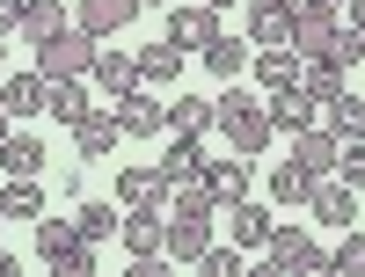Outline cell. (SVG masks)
<instances>
[{"instance_id":"cell-1","label":"cell","mask_w":365,"mask_h":277,"mask_svg":"<svg viewBox=\"0 0 365 277\" xmlns=\"http://www.w3.org/2000/svg\"><path fill=\"white\" fill-rule=\"evenodd\" d=\"M212 132H220L234 153H249V161L278 139V132H270V110H263L256 95H241L234 80H227V95H212Z\"/></svg>"},{"instance_id":"cell-2","label":"cell","mask_w":365,"mask_h":277,"mask_svg":"<svg viewBox=\"0 0 365 277\" xmlns=\"http://www.w3.org/2000/svg\"><path fill=\"white\" fill-rule=\"evenodd\" d=\"M37 263L58 277H96V241H81L73 219H44L37 211Z\"/></svg>"},{"instance_id":"cell-3","label":"cell","mask_w":365,"mask_h":277,"mask_svg":"<svg viewBox=\"0 0 365 277\" xmlns=\"http://www.w3.org/2000/svg\"><path fill=\"white\" fill-rule=\"evenodd\" d=\"M96 44H103V37H88V29H73V22H66L58 37H44V44H37V73H44V80H81L88 66H96Z\"/></svg>"},{"instance_id":"cell-4","label":"cell","mask_w":365,"mask_h":277,"mask_svg":"<svg viewBox=\"0 0 365 277\" xmlns=\"http://www.w3.org/2000/svg\"><path fill=\"white\" fill-rule=\"evenodd\" d=\"M263 270H285V277H299V270H329V249L307 234V226H270V241H263Z\"/></svg>"},{"instance_id":"cell-5","label":"cell","mask_w":365,"mask_h":277,"mask_svg":"<svg viewBox=\"0 0 365 277\" xmlns=\"http://www.w3.org/2000/svg\"><path fill=\"white\" fill-rule=\"evenodd\" d=\"M110 110L125 139H168V95H154V88H125Z\"/></svg>"},{"instance_id":"cell-6","label":"cell","mask_w":365,"mask_h":277,"mask_svg":"<svg viewBox=\"0 0 365 277\" xmlns=\"http://www.w3.org/2000/svg\"><path fill=\"white\" fill-rule=\"evenodd\" d=\"M336 29H344V8H336V0H299V8H292V51H299V58H322Z\"/></svg>"},{"instance_id":"cell-7","label":"cell","mask_w":365,"mask_h":277,"mask_svg":"<svg viewBox=\"0 0 365 277\" xmlns=\"http://www.w3.org/2000/svg\"><path fill=\"white\" fill-rule=\"evenodd\" d=\"M161 249H168V263H175V270H182V263H197V256L212 249V211H168Z\"/></svg>"},{"instance_id":"cell-8","label":"cell","mask_w":365,"mask_h":277,"mask_svg":"<svg viewBox=\"0 0 365 277\" xmlns=\"http://www.w3.org/2000/svg\"><path fill=\"white\" fill-rule=\"evenodd\" d=\"M161 226H168V211L161 204H125V219H117V234H125V256H161Z\"/></svg>"},{"instance_id":"cell-9","label":"cell","mask_w":365,"mask_h":277,"mask_svg":"<svg viewBox=\"0 0 365 277\" xmlns=\"http://www.w3.org/2000/svg\"><path fill=\"white\" fill-rule=\"evenodd\" d=\"M117 139H125V132H117V110H103V103L73 125V153H81V161H110Z\"/></svg>"},{"instance_id":"cell-10","label":"cell","mask_w":365,"mask_h":277,"mask_svg":"<svg viewBox=\"0 0 365 277\" xmlns=\"http://www.w3.org/2000/svg\"><path fill=\"white\" fill-rule=\"evenodd\" d=\"M336 153H344V139L329 132V125H307V132H292V161L307 168L314 182H322V175H336Z\"/></svg>"},{"instance_id":"cell-11","label":"cell","mask_w":365,"mask_h":277,"mask_svg":"<svg viewBox=\"0 0 365 277\" xmlns=\"http://www.w3.org/2000/svg\"><path fill=\"white\" fill-rule=\"evenodd\" d=\"M205 175V139L197 132H168V153H161V190L175 182H197Z\"/></svg>"},{"instance_id":"cell-12","label":"cell","mask_w":365,"mask_h":277,"mask_svg":"<svg viewBox=\"0 0 365 277\" xmlns=\"http://www.w3.org/2000/svg\"><path fill=\"white\" fill-rule=\"evenodd\" d=\"M263 110H270V132H285V139H292V132H307V125H322V103L307 95V88H278Z\"/></svg>"},{"instance_id":"cell-13","label":"cell","mask_w":365,"mask_h":277,"mask_svg":"<svg viewBox=\"0 0 365 277\" xmlns=\"http://www.w3.org/2000/svg\"><path fill=\"white\" fill-rule=\"evenodd\" d=\"M132 15H139V0H81L73 8V29H88V37H117V29H132Z\"/></svg>"},{"instance_id":"cell-14","label":"cell","mask_w":365,"mask_h":277,"mask_svg":"<svg viewBox=\"0 0 365 277\" xmlns=\"http://www.w3.org/2000/svg\"><path fill=\"white\" fill-rule=\"evenodd\" d=\"M139 58V88H175L182 80V66H190V51H182V44H146V51H132Z\"/></svg>"},{"instance_id":"cell-15","label":"cell","mask_w":365,"mask_h":277,"mask_svg":"<svg viewBox=\"0 0 365 277\" xmlns=\"http://www.w3.org/2000/svg\"><path fill=\"white\" fill-rule=\"evenodd\" d=\"M307 211H314L322 226H351V219H358V197H351V182H344V175H322V182H314V197H307Z\"/></svg>"},{"instance_id":"cell-16","label":"cell","mask_w":365,"mask_h":277,"mask_svg":"<svg viewBox=\"0 0 365 277\" xmlns=\"http://www.w3.org/2000/svg\"><path fill=\"white\" fill-rule=\"evenodd\" d=\"M212 37H220V15H212L205 0H197V8H168V44H182V51H205Z\"/></svg>"},{"instance_id":"cell-17","label":"cell","mask_w":365,"mask_h":277,"mask_svg":"<svg viewBox=\"0 0 365 277\" xmlns=\"http://www.w3.org/2000/svg\"><path fill=\"white\" fill-rule=\"evenodd\" d=\"M205 190H212V204H241L249 197V153H234V161H205Z\"/></svg>"},{"instance_id":"cell-18","label":"cell","mask_w":365,"mask_h":277,"mask_svg":"<svg viewBox=\"0 0 365 277\" xmlns=\"http://www.w3.org/2000/svg\"><path fill=\"white\" fill-rule=\"evenodd\" d=\"M0 110L8 117H44V73H0Z\"/></svg>"},{"instance_id":"cell-19","label":"cell","mask_w":365,"mask_h":277,"mask_svg":"<svg viewBox=\"0 0 365 277\" xmlns=\"http://www.w3.org/2000/svg\"><path fill=\"white\" fill-rule=\"evenodd\" d=\"M249 66H256V80L270 88V95H278V88H299V66H307V58H299L292 44H263Z\"/></svg>"},{"instance_id":"cell-20","label":"cell","mask_w":365,"mask_h":277,"mask_svg":"<svg viewBox=\"0 0 365 277\" xmlns=\"http://www.w3.org/2000/svg\"><path fill=\"white\" fill-rule=\"evenodd\" d=\"M44 161H51V153H44V139L8 125V139H0V168H8V175H44Z\"/></svg>"},{"instance_id":"cell-21","label":"cell","mask_w":365,"mask_h":277,"mask_svg":"<svg viewBox=\"0 0 365 277\" xmlns=\"http://www.w3.org/2000/svg\"><path fill=\"white\" fill-rule=\"evenodd\" d=\"M88 73H96V88H103V95H125V88H139V58H132V51L96 44V66H88Z\"/></svg>"},{"instance_id":"cell-22","label":"cell","mask_w":365,"mask_h":277,"mask_svg":"<svg viewBox=\"0 0 365 277\" xmlns=\"http://www.w3.org/2000/svg\"><path fill=\"white\" fill-rule=\"evenodd\" d=\"M88 110H96V103H88V88H81V80H44V117H58L66 132L81 125Z\"/></svg>"},{"instance_id":"cell-23","label":"cell","mask_w":365,"mask_h":277,"mask_svg":"<svg viewBox=\"0 0 365 277\" xmlns=\"http://www.w3.org/2000/svg\"><path fill=\"white\" fill-rule=\"evenodd\" d=\"M249 44H292V8H263V0H249Z\"/></svg>"},{"instance_id":"cell-24","label":"cell","mask_w":365,"mask_h":277,"mask_svg":"<svg viewBox=\"0 0 365 277\" xmlns=\"http://www.w3.org/2000/svg\"><path fill=\"white\" fill-rule=\"evenodd\" d=\"M66 22H73V15L58 8V0H22V22H15V29H22L29 44H44V37H58Z\"/></svg>"},{"instance_id":"cell-25","label":"cell","mask_w":365,"mask_h":277,"mask_svg":"<svg viewBox=\"0 0 365 277\" xmlns=\"http://www.w3.org/2000/svg\"><path fill=\"white\" fill-rule=\"evenodd\" d=\"M227 211H234V219H227V226H234V249H263V241H270V226H278V219H270L263 204H249V197H241V204H227Z\"/></svg>"},{"instance_id":"cell-26","label":"cell","mask_w":365,"mask_h":277,"mask_svg":"<svg viewBox=\"0 0 365 277\" xmlns=\"http://www.w3.org/2000/svg\"><path fill=\"white\" fill-rule=\"evenodd\" d=\"M197 58H205L212 80H241V73H249V44H234V37H212Z\"/></svg>"},{"instance_id":"cell-27","label":"cell","mask_w":365,"mask_h":277,"mask_svg":"<svg viewBox=\"0 0 365 277\" xmlns=\"http://www.w3.org/2000/svg\"><path fill=\"white\" fill-rule=\"evenodd\" d=\"M168 132H212V95H182V88H175V95H168Z\"/></svg>"},{"instance_id":"cell-28","label":"cell","mask_w":365,"mask_h":277,"mask_svg":"<svg viewBox=\"0 0 365 277\" xmlns=\"http://www.w3.org/2000/svg\"><path fill=\"white\" fill-rule=\"evenodd\" d=\"M37 211H44L37 175H8V190H0V219H37Z\"/></svg>"},{"instance_id":"cell-29","label":"cell","mask_w":365,"mask_h":277,"mask_svg":"<svg viewBox=\"0 0 365 277\" xmlns=\"http://www.w3.org/2000/svg\"><path fill=\"white\" fill-rule=\"evenodd\" d=\"M299 88H307L314 103H329V95H344V88H351V73L336 66V58H307V66H299Z\"/></svg>"},{"instance_id":"cell-30","label":"cell","mask_w":365,"mask_h":277,"mask_svg":"<svg viewBox=\"0 0 365 277\" xmlns=\"http://www.w3.org/2000/svg\"><path fill=\"white\" fill-rule=\"evenodd\" d=\"M322 117H329V132H336V139H365V103L351 95V88H344V95H329Z\"/></svg>"},{"instance_id":"cell-31","label":"cell","mask_w":365,"mask_h":277,"mask_svg":"<svg viewBox=\"0 0 365 277\" xmlns=\"http://www.w3.org/2000/svg\"><path fill=\"white\" fill-rule=\"evenodd\" d=\"M117 197L125 204H161V168H117Z\"/></svg>"},{"instance_id":"cell-32","label":"cell","mask_w":365,"mask_h":277,"mask_svg":"<svg viewBox=\"0 0 365 277\" xmlns=\"http://www.w3.org/2000/svg\"><path fill=\"white\" fill-rule=\"evenodd\" d=\"M270 190H278V204H307L314 197V175L299 161H278V168H270Z\"/></svg>"},{"instance_id":"cell-33","label":"cell","mask_w":365,"mask_h":277,"mask_svg":"<svg viewBox=\"0 0 365 277\" xmlns=\"http://www.w3.org/2000/svg\"><path fill=\"white\" fill-rule=\"evenodd\" d=\"M73 234H81V241H96V249H103V241L117 234V204H103V197H96V204H81V211H73Z\"/></svg>"},{"instance_id":"cell-34","label":"cell","mask_w":365,"mask_h":277,"mask_svg":"<svg viewBox=\"0 0 365 277\" xmlns=\"http://www.w3.org/2000/svg\"><path fill=\"white\" fill-rule=\"evenodd\" d=\"M329 270H344V277H365V234H358V226H344V241L329 249Z\"/></svg>"},{"instance_id":"cell-35","label":"cell","mask_w":365,"mask_h":277,"mask_svg":"<svg viewBox=\"0 0 365 277\" xmlns=\"http://www.w3.org/2000/svg\"><path fill=\"white\" fill-rule=\"evenodd\" d=\"M322 58H336V66L351 73V66H365V37H358V29L344 22V29H336V37H329V51H322Z\"/></svg>"},{"instance_id":"cell-36","label":"cell","mask_w":365,"mask_h":277,"mask_svg":"<svg viewBox=\"0 0 365 277\" xmlns=\"http://www.w3.org/2000/svg\"><path fill=\"white\" fill-rule=\"evenodd\" d=\"M197 270L205 277H241V249H220V241H212V249L197 256Z\"/></svg>"},{"instance_id":"cell-37","label":"cell","mask_w":365,"mask_h":277,"mask_svg":"<svg viewBox=\"0 0 365 277\" xmlns=\"http://www.w3.org/2000/svg\"><path fill=\"white\" fill-rule=\"evenodd\" d=\"M336 175L351 182V190H365V139H344V153H336Z\"/></svg>"},{"instance_id":"cell-38","label":"cell","mask_w":365,"mask_h":277,"mask_svg":"<svg viewBox=\"0 0 365 277\" xmlns=\"http://www.w3.org/2000/svg\"><path fill=\"white\" fill-rule=\"evenodd\" d=\"M15 22H22V0H0V37H8Z\"/></svg>"},{"instance_id":"cell-39","label":"cell","mask_w":365,"mask_h":277,"mask_svg":"<svg viewBox=\"0 0 365 277\" xmlns=\"http://www.w3.org/2000/svg\"><path fill=\"white\" fill-rule=\"evenodd\" d=\"M344 8H351V29H358V37H365V0H344Z\"/></svg>"},{"instance_id":"cell-40","label":"cell","mask_w":365,"mask_h":277,"mask_svg":"<svg viewBox=\"0 0 365 277\" xmlns=\"http://www.w3.org/2000/svg\"><path fill=\"white\" fill-rule=\"evenodd\" d=\"M205 8H212V15H220V8H234V0H205Z\"/></svg>"},{"instance_id":"cell-41","label":"cell","mask_w":365,"mask_h":277,"mask_svg":"<svg viewBox=\"0 0 365 277\" xmlns=\"http://www.w3.org/2000/svg\"><path fill=\"white\" fill-rule=\"evenodd\" d=\"M263 8H299V0H263Z\"/></svg>"},{"instance_id":"cell-42","label":"cell","mask_w":365,"mask_h":277,"mask_svg":"<svg viewBox=\"0 0 365 277\" xmlns=\"http://www.w3.org/2000/svg\"><path fill=\"white\" fill-rule=\"evenodd\" d=\"M8 125H15V117H8V110H0V139H8Z\"/></svg>"},{"instance_id":"cell-43","label":"cell","mask_w":365,"mask_h":277,"mask_svg":"<svg viewBox=\"0 0 365 277\" xmlns=\"http://www.w3.org/2000/svg\"><path fill=\"white\" fill-rule=\"evenodd\" d=\"M139 8H168V0H139Z\"/></svg>"},{"instance_id":"cell-44","label":"cell","mask_w":365,"mask_h":277,"mask_svg":"<svg viewBox=\"0 0 365 277\" xmlns=\"http://www.w3.org/2000/svg\"><path fill=\"white\" fill-rule=\"evenodd\" d=\"M336 8H344V0H336Z\"/></svg>"}]
</instances>
